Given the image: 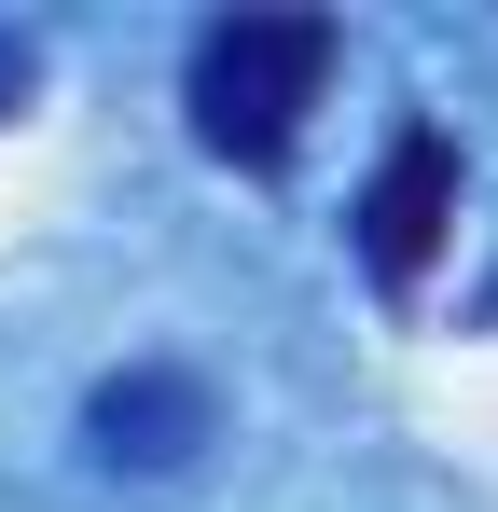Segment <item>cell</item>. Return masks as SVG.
<instances>
[{
    "label": "cell",
    "mask_w": 498,
    "mask_h": 512,
    "mask_svg": "<svg viewBox=\"0 0 498 512\" xmlns=\"http://www.w3.org/2000/svg\"><path fill=\"white\" fill-rule=\"evenodd\" d=\"M0 97H28V42H0Z\"/></svg>",
    "instance_id": "4"
},
{
    "label": "cell",
    "mask_w": 498,
    "mask_h": 512,
    "mask_svg": "<svg viewBox=\"0 0 498 512\" xmlns=\"http://www.w3.org/2000/svg\"><path fill=\"white\" fill-rule=\"evenodd\" d=\"M180 97H194V139L222 167H291L305 111L332 97V14H222L194 42Z\"/></svg>",
    "instance_id": "1"
},
{
    "label": "cell",
    "mask_w": 498,
    "mask_h": 512,
    "mask_svg": "<svg viewBox=\"0 0 498 512\" xmlns=\"http://www.w3.org/2000/svg\"><path fill=\"white\" fill-rule=\"evenodd\" d=\"M443 222H457V139L443 125H402L388 167L360 180V263H374V291H415L443 263Z\"/></svg>",
    "instance_id": "2"
},
{
    "label": "cell",
    "mask_w": 498,
    "mask_h": 512,
    "mask_svg": "<svg viewBox=\"0 0 498 512\" xmlns=\"http://www.w3.org/2000/svg\"><path fill=\"white\" fill-rule=\"evenodd\" d=\"M208 429H222V402H208V374H180V360H139V374H111V388H97V457L180 471Z\"/></svg>",
    "instance_id": "3"
}]
</instances>
